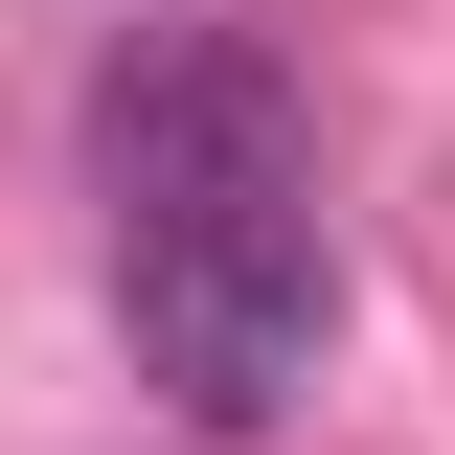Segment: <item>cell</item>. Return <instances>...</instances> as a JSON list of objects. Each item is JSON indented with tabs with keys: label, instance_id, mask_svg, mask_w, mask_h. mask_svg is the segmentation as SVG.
I'll use <instances>...</instances> for the list:
<instances>
[{
	"label": "cell",
	"instance_id": "obj_1",
	"mask_svg": "<svg viewBox=\"0 0 455 455\" xmlns=\"http://www.w3.org/2000/svg\"><path fill=\"white\" fill-rule=\"evenodd\" d=\"M92 205H114V319L182 433H274L341 341V205H319V92L251 23H137L92 68Z\"/></svg>",
	"mask_w": 455,
	"mask_h": 455
}]
</instances>
